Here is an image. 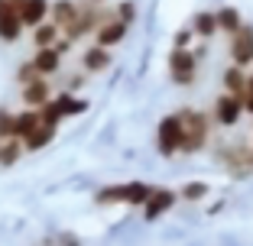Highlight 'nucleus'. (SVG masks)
<instances>
[{"instance_id": "nucleus-6", "label": "nucleus", "mask_w": 253, "mask_h": 246, "mask_svg": "<svg viewBox=\"0 0 253 246\" xmlns=\"http://www.w3.org/2000/svg\"><path fill=\"white\" fill-rule=\"evenodd\" d=\"M231 59L237 68L253 65V26L250 23H244V30L237 36H231Z\"/></svg>"}, {"instance_id": "nucleus-14", "label": "nucleus", "mask_w": 253, "mask_h": 246, "mask_svg": "<svg viewBox=\"0 0 253 246\" xmlns=\"http://www.w3.org/2000/svg\"><path fill=\"white\" fill-rule=\"evenodd\" d=\"M39 127H42V117H39V110H23V113H16V140L26 142Z\"/></svg>"}, {"instance_id": "nucleus-16", "label": "nucleus", "mask_w": 253, "mask_h": 246, "mask_svg": "<svg viewBox=\"0 0 253 246\" xmlns=\"http://www.w3.org/2000/svg\"><path fill=\"white\" fill-rule=\"evenodd\" d=\"M247 84H250V75H247L244 68L231 65L227 71H224V88H227V94H237V97H244Z\"/></svg>"}, {"instance_id": "nucleus-22", "label": "nucleus", "mask_w": 253, "mask_h": 246, "mask_svg": "<svg viewBox=\"0 0 253 246\" xmlns=\"http://www.w3.org/2000/svg\"><path fill=\"white\" fill-rule=\"evenodd\" d=\"M10 140H16V113L0 107V142H10Z\"/></svg>"}, {"instance_id": "nucleus-10", "label": "nucleus", "mask_w": 253, "mask_h": 246, "mask_svg": "<svg viewBox=\"0 0 253 246\" xmlns=\"http://www.w3.org/2000/svg\"><path fill=\"white\" fill-rule=\"evenodd\" d=\"M16 3V10H20V20H23V26H42L45 23V13H49V3L45 0H13Z\"/></svg>"}, {"instance_id": "nucleus-15", "label": "nucleus", "mask_w": 253, "mask_h": 246, "mask_svg": "<svg viewBox=\"0 0 253 246\" xmlns=\"http://www.w3.org/2000/svg\"><path fill=\"white\" fill-rule=\"evenodd\" d=\"M124 33H126V26L117 20V16H114V20H107L104 26L97 30V45H101V49H107V45H117L120 39H124Z\"/></svg>"}, {"instance_id": "nucleus-3", "label": "nucleus", "mask_w": 253, "mask_h": 246, "mask_svg": "<svg viewBox=\"0 0 253 246\" xmlns=\"http://www.w3.org/2000/svg\"><path fill=\"white\" fill-rule=\"evenodd\" d=\"M156 146L163 156H175V152H182V146H185V123H182L179 113H169V117H163V123H159V136H156Z\"/></svg>"}, {"instance_id": "nucleus-28", "label": "nucleus", "mask_w": 253, "mask_h": 246, "mask_svg": "<svg viewBox=\"0 0 253 246\" xmlns=\"http://www.w3.org/2000/svg\"><path fill=\"white\" fill-rule=\"evenodd\" d=\"M188 42H192V30H179L175 33V49H188Z\"/></svg>"}, {"instance_id": "nucleus-1", "label": "nucleus", "mask_w": 253, "mask_h": 246, "mask_svg": "<svg viewBox=\"0 0 253 246\" xmlns=\"http://www.w3.org/2000/svg\"><path fill=\"white\" fill-rule=\"evenodd\" d=\"M156 188L143 185V181H124V185H111L97 191V204H146Z\"/></svg>"}, {"instance_id": "nucleus-7", "label": "nucleus", "mask_w": 253, "mask_h": 246, "mask_svg": "<svg viewBox=\"0 0 253 246\" xmlns=\"http://www.w3.org/2000/svg\"><path fill=\"white\" fill-rule=\"evenodd\" d=\"M20 33H23V20H20L16 3H13V0H0V39L16 42Z\"/></svg>"}, {"instance_id": "nucleus-25", "label": "nucleus", "mask_w": 253, "mask_h": 246, "mask_svg": "<svg viewBox=\"0 0 253 246\" xmlns=\"http://www.w3.org/2000/svg\"><path fill=\"white\" fill-rule=\"evenodd\" d=\"M20 142L10 140V142H0V165H13L16 159H20Z\"/></svg>"}, {"instance_id": "nucleus-29", "label": "nucleus", "mask_w": 253, "mask_h": 246, "mask_svg": "<svg viewBox=\"0 0 253 246\" xmlns=\"http://www.w3.org/2000/svg\"><path fill=\"white\" fill-rule=\"evenodd\" d=\"M59 246H78V240L68 237V233H62V237H59Z\"/></svg>"}, {"instance_id": "nucleus-12", "label": "nucleus", "mask_w": 253, "mask_h": 246, "mask_svg": "<svg viewBox=\"0 0 253 246\" xmlns=\"http://www.w3.org/2000/svg\"><path fill=\"white\" fill-rule=\"evenodd\" d=\"M33 65H36V71L39 75H55L59 71V65H62V55L55 52V49H36V55H33Z\"/></svg>"}, {"instance_id": "nucleus-9", "label": "nucleus", "mask_w": 253, "mask_h": 246, "mask_svg": "<svg viewBox=\"0 0 253 246\" xmlns=\"http://www.w3.org/2000/svg\"><path fill=\"white\" fill-rule=\"evenodd\" d=\"M107 20H114V16H104V13H97V10H84V13L65 30V39H82V36H88V33L101 30Z\"/></svg>"}, {"instance_id": "nucleus-11", "label": "nucleus", "mask_w": 253, "mask_h": 246, "mask_svg": "<svg viewBox=\"0 0 253 246\" xmlns=\"http://www.w3.org/2000/svg\"><path fill=\"white\" fill-rule=\"evenodd\" d=\"M49 101H52V91H49L45 78H39V81H33V84L23 88V104L30 107V110H42Z\"/></svg>"}, {"instance_id": "nucleus-26", "label": "nucleus", "mask_w": 253, "mask_h": 246, "mask_svg": "<svg viewBox=\"0 0 253 246\" xmlns=\"http://www.w3.org/2000/svg\"><path fill=\"white\" fill-rule=\"evenodd\" d=\"M117 20L124 23V26H130V23L136 20V3L133 0H124V3L117 7Z\"/></svg>"}, {"instance_id": "nucleus-23", "label": "nucleus", "mask_w": 253, "mask_h": 246, "mask_svg": "<svg viewBox=\"0 0 253 246\" xmlns=\"http://www.w3.org/2000/svg\"><path fill=\"white\" fill-rule=\"evenodd\" d=\"M52 136H55V127H45V123H42V127H39L36 133L30 136V140L23 142V146H26V149H30V152H36V149H42V146H45V142H49V140H52Z\"/></svg>"}, {"instance_id": "nucleus-2", "label": "nucleus", "mask_w": 253, "mask_h": 246, "mask_svg": "<svg viewBox=\"0 0 253 246\" xmlns=\"http://www.w3.org/2000/svg\"><path fill=\"white\" fill-rule=\"evenodd\" d=\"M179 117L185 123V146H182V152H198L208 142V133H211V123L214 120L201 110H179Z\"/></svg>"}, {"instance_id": "nucleus-18", "label": "nucleus", "mask_w": 253, "mask_h": 246, "mask_svg": "<svg viewBox=\"0 0 253 246\" xmlns=\"http://www.w3.org/2000/svg\"><path fill=\"white\" fill-rule=\"evenodd\" d=\"M55 110L62 113V117H75V113H84L88 110V101H82V97H72V94H59L52 97Z\"/></svg>"}, {"instance_id": "nucleus-4", "label": "nucleus", "mask_w": 253, "mask_h": 246, "mask_svg": "<svg viewBox=\"0 0 253 246\" xmlns=\"http://www.w3.org/2000/svg\"><path fill=\"white\" fill-rule=\"evenodd\" d=\"M244 110H247V107H244V97L227 94V91H224V94L214 101V107H211V120H214L217 127L231 130V127H237V123H240Z\"/></svg>"}, {"instance_id": "nucleus-24", "label": "nucleus", "mask_w": 253, "mask_h": 246, "mask_svg": "<svg viewBox=\"0 0 253 246\" xmlns=\"http://www.w3.org/2000/svg\"><path fill=\"white\" fill-rule=\"evenodd\" d=\"M179 198L182 201H201V198H208V185L205 181H188V185H182Z\"/></svg>"}, {"instance_id": "nucleus-21", "label": "nucleus", "mask_w": 253, "mask_h": 246, "mask_svg": "<svg viewBox=\"0 0 253 246\" xmlns=\"http://www.w3.org/2000/svg\"><path fill=\"white\" fill-rule=\"evenodd\" d=\"M217 26H221L224 33L237 36V33L244 30V20H240V13H237L234 7H224V10H217Z\"/></svg>"}, {"instance_id": "nucleus-5", "label": "nucleus", "mask_w": 253, "mask_h": 246, "mask_svg": "<svg viewBox=\"0 0 253 246\" xmlns=\"http://www.w3.org/2000/svg\"><path fill=\"white\" fill-rule=\"evenodd\" d=\"M169 71H172V81L175 84H192L195 75H198V59H195V52H188V49H172Z\"/></svg>"}, {"instance_id": "nucleus-17", "label": "nucleus", "mask_w": 253, "mask_h": 246, "mask_svg": "<svg viewBox=\"0 0 253 246\" xmlns=\"http://www.w3.org/2000/svg\"><path fill=\"white\" fill-rule=\"evenodd\" d=\"M82 65H84V71H104L111 65V52L101 49V45H91L88 52L82 55Z\"/></svg>"}, {"instance_id": "nucleus-13", "label": "nucleus", "mask_w": 253, "mask_h": 246, "mask_svg": "<svg viewBox=\"0 0 253 246\" xmlns=\"http://www.w3.org/2000/svg\"><path fill=\"white\" fill-rule=\"evenodd\" d=\"M78 16H82V10L75 7L72 0H55V3H52V23H55V26H62V30H68Z\"/></svg>"}, {"instance_id": "nucleus-8", "label": "nucleus", "mask_w": 253, "mask_h": 246, "mask_svg": "<svg viewBox=\"0 0 253 246\" xmlns=\"http://www.w3.org/2000/svg\"><path fill=\"white\" fill-rule=\"evenodd\" d=\"M175 201H179V194H175V191H169V188H156L153 198L143 204V217H146V220H159L166 211L175 208Z\"/></svg>"}, {"instance_id": "nucleus-19", "label": "nucleus", "mask_w": 253, "mask_h": 246, "mask_svg": "<svg viewBox=\"0 0 253 246\" xmlns=\"http://www.w3.org/2000/svg\"><path fill=\"white\" fill-rule=\"evenodd\" d=\"M33 42H36L39 49H55V42H59V26H55L52 20L36 26V30H33Z\"/></svg>"}, {"instance_id": "nucleus-27", "label": "nucleus", "mask_w": 253, "mask_h": 246, "mask_svg": "<svg viewBox=\"0 0 253 246\" xmlns=\"http://www.w3.org/2000/svg\"><path fill=\"white\" fill-rule=\"evenodd\" d=\"M23 81V88H26V84H33V81H39V71H36V65H33V62H26V65H20V75H16Z\"/></svg>"}, {"instance_id": "nucleus-20", "label": "nucleus", "mask_w": 253, "mask_h": 246, "mask_svg": "<svg viewBox=\"0 0 253 246\" xmlns=\"http://www.w3.org/2000/svg\"><path fill=\"white\" fill-rule=\"evenodd\" d=\"M217 30H221V26H217V13H198L192 20V33H198L201 39H211Z\"/></svg>"}]
</instances>
